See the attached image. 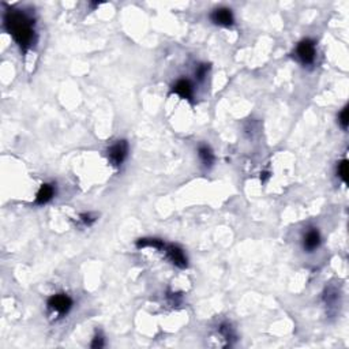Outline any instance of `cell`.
I'll use <instances>...</instances> for the list:
<instances>
[{"mask_svg": "<svg viewBox=\"0 0 349 349\" xmlns=\"http://www.w3.org/2000/svg\"><path fill=\"white\" fill-rule=\"evenodd\" d=\"M4 26L24 52L33 45L36 40L34 22L26 14L17 10H8L4 15Z\"/></svg>", "mask_w": 349, "mask_h": 349, "instance_id": "1", "label": "cell"}, {"mask_svg": "<svg viewBox=\"0 0 349 349\" xmlns=\"http://www.w3.org/2000/svg\"><path fill=\"white\" fill-rule=\"evenodd\" d=\"M107 153H108L107 156H108L109 164L115 168H119L126 160L127 153H128V144L126 141H117L116 144L109 147Z\"/></svg>", "mask_w": 349, "mask_h": 349, "instance_id": "2", "label": "cell"}, {"mask_svg": "<svg viewBox=\"0 0 349 349\" xmlns=\"http://www.w3.org/2000/svg\"><path fill=\"white\" fill-rule=\"evenodd\" d=\"M72 307V300L70 299V296H67L66 293H58L49 297L48 300V308L52 313L58 314V315H64L70 311V308Z\"/></svg>", "mask_w": 349, "mask_h": 349, "instance_id": "3", "label": "cell"}, {"mask_svg": "<svg viewBox=\"0 0 349 349\" xmlns=\"http://www.w3.org/2000/svg\"><path fill=\"white\" fill-rule=\"evenodd\" d=\"M296 55L303 64H311L315 59V42L310 38L300 41L296 48Z\"/></svg>", "mask_w": 349, "mask_h": 349, "instance_id": "4", "label": "cell"}, {"mask_svg": "<svg viewBox=\"0 0 349 349\" xmlns=\"http://www.w3.org/2000/svg\"><path fill=\"white\" fill-rule=\"evenodd\" d=\"M161 253H165L167 258H168L174 266H177V267H180V269L187 267V257L184 255V253H183V250H181L180 247L174 246V244H167V243H165V246H164Z\"/></svg>", "mask_w": 349, "mask_h": 349, "instance_id": "5", "label": "cell"}, {"mask_svg": "<svg viewBox=\"0 0 349 349\" xmlns=\"http://www.w3.org/2000/svg\"><path fill=\"white\" fill-rule=\"evenodd\" d=\"M210 18L216 25L225 26V28L232 26V25H233V21H235V19H233V14H232V11H231L229 8H225V7L214 10V11L211 12Z\"/></svg>", "mask_w": 349, "mask_h": 349, "instance_id": "6", "label": "cell"}, {"mask_svg": "<svg viewBox=\"0 0 349 349\" xmlns=\"http://www.w3.org/2000/svg\"><path fill=\"white\" fill-rule=\"evenodd\" d=\"M172 93H176V94L180 96L181 98L191 101L194 97L193 85L190 84V81H187V79H179V81L174 85Z\"/></svg>", "mask_w": 349, "mask_h": 349, "instance_id": "7", "label": "cell"}, {"mask_svg": "<svg viewBox=\"0 0 349 349\" xmlns=\"http://www.w3.org/2000/svg\"><path fill=\"white\" fill-rule=\"evenodd\" d=\"M54 197H55V187L52 186V184L45 183V184H42V186L40 187V190H38V193H37L34 204H36V205H45V204H48L49 201L54 198Z\"/></svg>", "mask_w": 349, "mask_h": 349, "instance_id": "8", "label": "cell"}, {"mask_svg": "<svg viewBox=\"0 0 349 349\" xmlns=\"http://www.w3.org/2000/svg\"><path fill=\"white\" fill-rule=\"evenodd\" d=\"M320 244V235L317 229H311L308 231L306 236H304V240H303V246L307 251H314L315 248H318V246Z\"/></svg>", "mask_w": 349, "mask_h": 349, "instance_id": "9", "label": "cell"}, {"mask_svg": "<svg viewBox=\"0 0 349 349\" xmlns=\"http://www.w3.org/2000/svg\"><path fill=\"white\" fill-rule=\"evenodd\" d=\"M198 154L201 157V160H202V163L205 164L206 167H210L211 164L214 163V154H213V151H211L209 146H206V145L199 146Z\"/></svg>", "mask_w": 349, "mask_h": 349, "instance_id": "10", "label": "cell"}, {"mask_svg": "<svg viewBox=\"0 0 349 349\" xmlns=\"http://www.w3.org/2000/svg\"><path fill=\"white\" fill-rule=\"evenodd\" d=\"M337 174L343 179L344 183H347V180H348V161L347 160H344V161L338 164Z\"/></svg>", "mask_w": 349, "mask_h": 349, "instance_id": "11", "label": "cell"}, {"mask_svg": "<svg viewBox=\"0 0 349 349\" xmlns=\"http://www.w3.org/2000/svg\"><path fill=\"white\" fill-rule=\"evenodd\" d=\"M209 68H210L209 64H199V66L197 67V70H195V75H197V78H198L199 81H202V79L206 77V74H207V71H209Z\"/></svg>", "mask_w": 349, "mask_h": 349, "instance_id": "12", "label": "cell"}, {"mask_svg": "<svg viewBox=\"0 0 349 349\" xmlns=\"http://www.w3.org/2000/svg\"><path fill=\"white\" fill-rule=\"evenodd\" d=\"M338 120H340V124L343 126L344 130H347V128H348V107H345V108L343 109V112L340 114Z\"/></svg>", "mask_w": 349, "mask_h": 349, "instance_id": "13", "label": "cell"}, {"mask_svg": "<svg viewBox=\"0 0 349 349\" xmlns=\"http://www.w3.org/2000/svg\"><path fill=\"white\" fill-rule=\"evenodd\" d=\"M90 347L91 348H103L104 338L101 337V336H96V337H94V340H93V343H91Z\"/></svg>", "mask_w": 349, "mask_h": 349, "instance_id": "14", "label": "cell"}, {"mask_svg": "<svg viewBox=\"0 0 349 349\" xmlns=\"http://www.w3.org/2000/svg\"><path fill=\"white\" fill-rule=\"evenodd\" d=\"M81 220L84 221V224L85 225H90L96 218H91V216L90 214H81Z\"/></svg>", "mask_w": 349, "mask_h": 349, "instance_id": "15", "label": "cell"}, {"mask_svg": "<svg viewBox=\"0 0 349 349\" xmlns=\"http://www.w3.org/2000/svg\"><path fill=\"white\" fill-rule=\"evenodd\" d=\"M263 174V179H262V181H265L267 177H269V174L267 172H263V174Z\"/></svg>", "mask_w": 349, "mask_h": 349, "instance_id": "16", "label": "cell"}]
</instances>
